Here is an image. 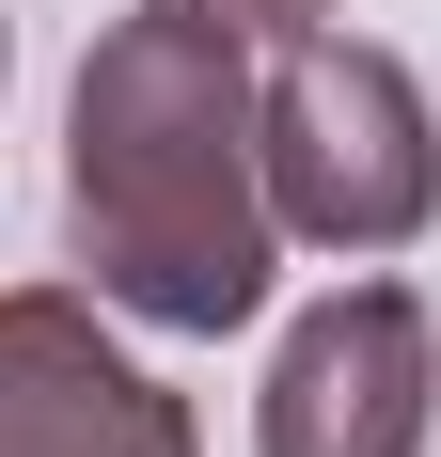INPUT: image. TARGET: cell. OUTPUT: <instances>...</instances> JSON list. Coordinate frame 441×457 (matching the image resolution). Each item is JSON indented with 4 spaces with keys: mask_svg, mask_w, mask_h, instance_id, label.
Instances as JSON below:
<instances>
[{
    "mask_svg": "<svg viewBox=\"0 0 441 457\" xmlns=\"http://www.w3.org/2000/svg\"><path fill=\"white\" fill-rule=\"evenodd\" d=\"M253 158H268V221L331 237V253H395L441 205V142H426V95H410L395 47H315L300 32V63L253 111Z\"/></svg>",
    "mask_w": 441,
    "mask_h": 457,
    "instance_id": "cell-2",
    "label": "cell"
},
{
    "mask_svg": "<svg viewBox=\"0 0 441 457\" xmlns=\"http://www.w3.org/2000/svg\"><path fill=\"white\" fill-rule=\"evenodd\" d=\"M174 16H205V32H237V47H300L331 0H174Z\"/></svg>",
    "mask_w": 441,
    "mask_h": 457,
    "instance_id": "cell-5",
    "label": "cell"
},
{
    "mask_svg": "<svg viewBox=\"0 0 441 457\" xmlns=\"http://www.w3.org/2000/svg\"><path fill=\"white\" fill-rule=\"evenodd\" d=\"M95 284L158 331H237L268 300V158H253V95H237V32L205 16H127L79 63V158H63Z\"/></svg>",
    "mask_w": 441,
    "mask_h": 457,
    "instance_id": "cell-1",
    "label": "cell"
},
{
    "mask_svg": "<svg viewBox=\"0 0 441 457\" xmlns=\"http://www.w3.org/2000/svg\"><path fill=\"white\" fill-rule=\"evenodd\" d=\"M426 300L410 284H347L284 331L268 378V457H410L426 442Z\"/></svg>",
    "mask_w": 441,
    "mask_h": 457,
    "instance_id": "cell-3",
    "label": "cell"
},
{
    "mask_svg": "<svg viewBox=\"0 0 441 457\" xmlns=\"http://www.w3.org/2000/svg\"><path fill=\"white\" fill-rule=\"evenodd\" d=\"M0 457H189V426L95 347L79 300H0Z\"/></svg>",
    "mask_w": 441,
    "mask_h": 457,
    "instance_id": "cell-4",
    "label": "cell"
}]
</instances>
